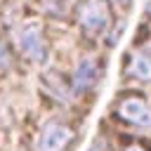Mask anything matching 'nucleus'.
<instances>
[{"label":"nucleus","instance_id":"nucleus-3","mask_svg":"<svg viewBox=\"0 0 151 151\" xmlns=\"http://www.w3.org/2000/svg\"><path fill=\"white\" fill-rule=\"evenodd\" d=\"M19 45H21L24 54H26L28 59L38 61V64L47 59V42H45L42 33H40V28H38L35 24H28L26 28H21V33H19Z\"/></svg>","mask_w":151,"mask_h":151},{"label":"nucleus","instance_id":"nucleus-7","mask_svg":"<svg viewBox=\"0 0 151 151\" xmlns=\"http://www.w3.org/2000/svg\"><path fill=\"white\" fill-rule=\"evenodd\" d=\"M90 151H113V149H111V144H109L104 137H99V139L92 144V149H90Z\"/></svg>","mask_w":151,"mask_h":151},{"label":"nucleus","instance_id":"nucleus-1","mask_svg":"<svg viewBox=\"0 0 151 151\" xmlns=\"http://www.w3.org/2000/svg\"><path fill=\"white\" fill-rule=\"evenodd\" d=\"M109 19H111V9H109L106 0H85L78 9V21H80L83 31L90 35L101 33L109 26Z\"/></svg>","mask_w":151,"mask_h":151},{"label":"nucleus","instance_id":"nucleus-5","mask_svg":"<svg viewBox=\"0 0 151 151\" xmlns=\"http://www.w3.org/2000/svg\"><path fill=\"white\" fill-rule=\"evenodd\" d=\"M71 127L64 123H47L40 134V151H61L71 139Z\"/></svg>","mask_w":151,"mask_h":151},{"label":"nucleus","instance_id":"nucleus-4","mask_svg":"<svg viewBox=\"0 0 151 151\" xmlns=\"http://www.w3.org/2000/svg\"><path fill=\"white\" fill-rule=\"evenodd\" d=\"M99 73H101L99 61L92 59V57H85V59L78 61L76 71H73V83H71V87H73L76 92H85V90H90V87L97 83Z\"/></svg>","mask_w":151,"mask_h":151},{"label":"nucleus","instance_id":"nucleus-6","mask_svg":"<svg viewBox=\"0 0 151 151\" xmlns=\"http://www.w3.org/2000/svg\"><path fill=\"white\" fill-rule=\"evenodd\" d=\"M127 73H130L132 78L142 80V83H151V57H149L146 52L134 54V57H132V61H130Z\"/></svg>","mask_w":151,"mask_h":151},{"label":"nucleus","instance_id":"nucleus-11","mask_svg":"<svg viewBox=\"0 0 151 151\" xmlns=\"http://www.w3.org/2000/svg\"><path fill=\"white\" fill-rule=\"evenodd\" d=\"M144 52H146V54L151 57V45H146V50H144Z\"/></svg>","mask_w":151,"mask_h":151},{"label":"nucleus","instance_id":"nucleus-2","mask_svg":"<svg viewBox=\"0 0 151 151\" xmlns=\"http://www.w3.org/2000/svg\"><path fill=\"white\" fill-rule=\"evenodd\" d=\"M118 116L137 127H149L151 130V106L142 97H125L118 104Z\"/></svg>","mask_w":151,"mask_h":151},{"label":"nucleus","instance_id":"nucleus-9","mask_svg":"<svg viewBox=\"0 0 151 151\" xmlns=\"http://www.w3.org/2000/svg\"><path fill=\"white\" fill-rule=\"evenodd\" d=\"M146 14L151 17V0H146Z\"/></svg>","mask_w":151,"mask_h":151},{"label":"nucleus","instance_id":"nucleus-8","mask_svg":"<svg viewBox=\"0 0 151 151\" xmlns=\"http://www.w3.org/2000/svg\"><path fill=\"white\" fill-rule=\"evenodd\" d=\"M113 2H116V5H120V7H127L132 0H113Z\"/></svg>","mask_w":151,"mask_h":151},{"label":"nucleus","instance_id":"nucleus-10","mask_svg":"<svg viewBox=\"0 0 151 151\" xmlns=\"http://www.w3.org/2000/svg\"><path fill=\"white\" fill-rule=\"evenodd\" d=\"M125 151H142V149H139V146H127Z\"/></svg>","mask_w":151,"mask_h":151}]
</instances>
